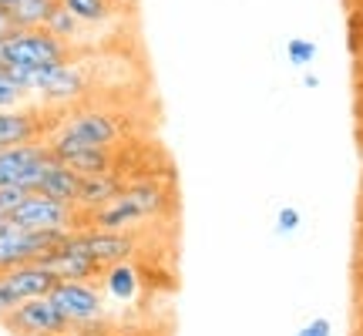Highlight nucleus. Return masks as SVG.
Masks as SVG:
<instances>
[{
  "mask_svg": "<svg viewBox=\"0 0 363 336\" xmlns=\"http://www.w3.org/2000/svg\"><path fill=\"white\" fill-rule=\"evenodd\" d=\"M296 336H333V323H330L326 316H313Z\"/></svg>",
  "mask_w": 363,
  "mask_h": 336,
  "instance_id": "nucleus-25",
  "label": "nucleus"
},
{
  "mask_svg": "<svg viewBox=\"0 0 363 336\" xmlns=\"http://www.w3.org/2000/svg\"><path fill=\"white\" fill-rule=\"evenodd\" d=\"M13 4H21V0H0V7H13Z\"/></svg>",
  "mask_w": 363,
  "mask_h": 336,
  "instance_id": "nucleus-28",
  "label": "nucleus"
},
{
  "mask_svg": "<svg viewBox=\"0 0 363 336\" xmlns=\"http://www.w3.org/2000/svg\"><path fill=\"white\" fill-rule=\"evenodd\" d=\"M51 162H54V155L48 142L0 148V185H21L27 192H34L40 175L48 172Z\"/></svg>",
  "mask_w": 363,
  "mask_h": 336,
  "instance_id": "nucleus-6",
  "label": "nucleus"
},
{
  "mask_svg": "<svg viewBox=\"0 0 363 336\" xmlns=\"http://www.w3.org/2000/svg\"><path fill=\"white\" fill-rule=\"evenodd\" d=\"M51 155L57 162H65L67 168H74L78 175H108L118 172L115 168V148H98V145H84L78 138H71L65 131H54L51 138Z\"/></svg>",
  "mask_w": 363,
  "mask_h": 336,
  "instance_id": "nucleus-10",
  "label": "nucleus"
},
{
  "mask_svg": "<svg viewBox=\"0 0 363 336\" xmlns=\"http://www.w3.org/2000/svg\"><path fill=\"white\" fill-rule=\"evenodd\" d=\"M78 239L101 269L115 266V262H131L138 256V246H142L135 233H111V229H94V225L78 229Z\"/></svg>",
  "mask_w": 363,
  "mask_h": 336,
  "instance_id": "nucleus-13",
  "label": "nucleus"
},
{
  "mask_svg": "<svg viewBox=\"0 0 363 336\" xmlns=\"http://www.w3.org/2000/svg\"><path fill=\"white\" fill-rule=\"evenodd\" d=\"M101 283H104V293L115 299V303H135L142 296V272L135 262H115L101 272Z\"/></svg>",
  "mask_w": 363,
  "mask_h": 336,
  "instance_id": "nucleus-17",
  "label": "nucleus"
},
{
  "mask_svg": "<svg viewBox=\"0 0 363 336\" xmlns=\"http://www.w3.org/2000/svg\"><path fill=\"white\" fill-rule=\"evenodd\" d=\"M54 131H65L71 138H78L84 145H98V148H115L125 135L121 121L111 111H101V108H74L57 121Z\"/></svg>",
  "mask_w": 363,
  "mask_h": 336,
  "instance_id": "nucleus-7",
  "label": "nucleus"
},
{
  "mask_svg": "<svg viewBox=\"0 0 363 336\" xmlns=\"http://www.w3.org/2000/svg\"><path fill=\"white\" fill-rule=\"evenodd\" d=\"M7 313H11V306H7V299L0 296V320H4V316H7Z\"/></svg>",
  "mask_w": 363,
  "mask_h": 336,
  "instance_id": "nucleus-27",
  "label": "nucleus"
},
{
  "mask_svg": "<svg viewBox=\"0 0 363 336\" xmlns=\"http://www.w3.org/2000/svg\"><path fill=\"white\" fill-rule=\"evenodd\" d=\"M54 306L65 313V320L74 326H88V323H104V296L101 289L91 283H61L51 289Z\"/></svg>",
  "mask_w": 363,
  "mask_h": 336,
  "instance_id": "nucleus-8",
  "label": "nucleus"
},
{
  "mask_svg": "<svg viewBox=\"0 0 363 336\" xmlns=\"http://www.w3.org/2000/svg\"><path fill=\"white\" fill-rule=\"evenodd\" d=\"M357 17H360V24H363V4H360V11H357Z\"/></svg>",
  "mask_w": 363,
  "mask_h": 336,
  "instance_id": "nucleus-29",
  "label": "nucleus"
},
{
  "mask_svg": "<svg viewBox=\"0 0 363 336\" xmlns=\"http://www.w3.org/2000/svg\"><path fill=\"white\" fill-rule=\"evenodd\" d=\"M57 4L61 0H21V4L7 7L11 27L13 30H40V27H48V17Z\"/></svg>",
  "mask_w": 363,
  "mask_h": 336,
  "instance_id": "nucleus-18",
  "label": "nucleus"
},
{
  "mask_svg": "<svg viewBox=\"0 0 363 336\" xmlns=\"http://www.w3.org/2000/svg\"><path fill=\"white\" fill-rule=\"evenodd\" d=\"M71 233L65 229H21V225H7L0 233V272L27 266L44 259L51 249H57Z\"/></svg>",
  "mask_w": 363,
  "mask_h": 336,
  "instance_id": "nucleus-4",
  "label": "nucleus"
},
{
  "mask_svg": "<svg viewBox=\"0 0 363 336\" xmlns=\"http://www.w3.org/2000/svg\"><path fill=\"white\" fill-rule=\"evenodd\" d=\"M61 283L48 266L40 262H27V266H17V269L0 272V296L7 299V306H21L27 299H40L51 296V289Z\"/></svg>",
  "mask_w": 363,
  "mask_h": 336,
  "instance_id": "nucleus-12",
  "label": "nucleus"
},
{
  "mask_svg": "<svg viewBox=\"0 0 363 336\" xmlns=\"http://www.w3.org/2000/svg\"><path fill=\"white\" fill-rule=\"evenodd\" d=\"M0 326L11 336H67L71 333V323L65 320V313L54 306L51 296L40 299H27L21 306H13Z\"/></svg>",
  "mask_w": 363,
  "mask_h": 336,
  "instance_id": "nucleus-5",
  "label": "nucleus"
},
{
  "mask_svg": "<svg viewBox=\"0 0 363 336\" xmlns=\"http://www.w3.org/2000/svg\"><path fill=\"white\" fill-rule=\"evenodd\" d=\"M74 57V44L54 38L51 30H11L0 44V65L11 74H30L38 67L61 65Z\"/></svg>",
  "mask_w": 363,
  "mask_h": 336,
  "instance_id": "nucleus-2",
  "label": "nucleus"
},
{
  "mask_svg": "<svg viewBox=\"0 0 363 336\" xmlns=\"http://www.w3.org/2000/svg\"><path fill=\"white\" fill-rule=\"evenodd\" d=\"M27 189H21V185H0V215L4 219H11L17 208L27 202Z\"/></svg>",
  "mask_w": 363,
  "mask_h": 336,
  "instance_id": "nucleus-23",
  "label": "nucleus"
},
{
  "mask_svg": "<svg viewBox=\"0 0 363 336\" xmlns=\"http://www.w3.org/2000/svg\"><path fill=\"white\" fill-rule=\"evenodd\" d=\"M286 57H289L293 67H310L313 61H316V44L306 38H293L286 44Z\"/></svg>",
  "mask_w": 363,
  "mask_h": 336,
  "instance_id": "nucleus-22",
  "label": "nucleus"
},
{
  "mask_svg": "<svg viewBox=\"0 0 363 336\" xmlns=\"http://www.w3.org/2000/svg\"><path fill=\"white\" fill-rule=\"evenodd\" d=\"M175 208V189L165 179H138L128 181L125 192L118 195L115 202H108L98 208L94 215H88L84 225L94 229H111V233H135L142 222L162 219Z\"/></svg>",
  "mask_w": 363,
  "mask_h": 336,
  "instance_id": "nucleus-1",
  "label": "nucleus"
},
{
  "mask_svg": "<svg viewBox=\"0 0 363 336\" xmlns=\"http://www.w3.org/2000/svg\"><path fill=\"white\" fill-rule=\"evenodd\" d=\"M128 179H121L118 172H108V175H84L81 179V195H78V212L81 219L88 222V215H94L98 208H104L108 202H115L118 195L125 192Z\"/></svg>",
  "mask_w": 363,
  "mask_h": 336,
  "instance_id": "nucleus-15",
  "label": "nucleus"
},
{
  "mask_svg": "<svg viewBox=\"0 0 363 336\" xmlns=\"http://www.w3.org/2000/svg\"><path fill=\"white\" fill-rule=\"evenodd\" d=\"M27 98H30V88L21 84L13 74L0 71V111H7V108H21Z\"/></svg>",
  "mask_w": 363,
  "mask_h": 336,
  "instance_id": "nucleus-21",
  "label": "nucleus"
},
{
  "mask_svg": "<svg viewBox=\"0 0 363 336\" xmlns=\"http://www.w3.org/2000/svg\"><path fill=\"white\" fill-rule=\"evenodd\" d=\"M0 71H4V65H0Z\"/></svg>",
  "mask_w": 363,
  "mask_h": 336,
  "instance_id": "nucleus-31",
  "label": "nucleus"
},
{
  "mask_svg": "<svg viewBox=\"0 0 363 336\" xmlns=\"http://www.w3.org/2000/svg\"><path fill=\"white\" fill-rule=\"evenodd\" d=\"M81 24H104L111 17V0H61Z\"/></svg>",
  "mask_w": 363,
  "mask_h": 336,
  "instance_id": "nucleus-20",
  "label": "nucleus"
},
{
  "mask_svg": "<svg viewBox=\"0 0 363 336\" xmlns=\"http://www.w3.org/2000/svg\"><path fill=\"white\" fill-rule=\"evenodd\" d=\"M0 44H4V38H0Z\"/></svg>",
  "mask_w": 363,
  "mask_h": 336,
  "instance_id": "nucleus-30",
  "label": "nucleus"
},
{
  "mask_svg": "<svg viewBox=\"0 0 363 336\" xmlns=\"http://www.w3.org/2000/svg\"><path fill=\"white\" fill-rule=\"evenodd\" d=\"M84 27H88V24H81V21L71 11H67L65 4H57V7L51 11V17H48V27H44V30H51L54 38H61V40H67V44H74V40L84 34Z\"/></svg>",
  "mask_w": 363,
  "mask_h": 336,
  "instance_id": "nucleus-19",
  "label": "nucleus"
},
{
  "mask_svg": "<svg viewBox=\"0 0 363 336\" xmlns=\"http://www.w3.org/2000/svg\"><path fill=\"white\" fill-rule=\"evenodd\" d=\"M303 84H306V88H316V84H320V78H316L313 71H306V74H303Z\"/></svg>",
  "mask_w": 363,
  "mask_h": 336,
  "instance_id": "nucleus-26",
  "label": "nucleus"
},
{
  "mask_svg": "<svg viewBox=\"0 0 363 336\" xmlns=\"http://www.w3.org/2000/svg\"><path fill=\"white\" fill-rule=\"evenodd\" d=\"M299 225H303V215H299V208H293V206H283L279 212H276V235H293V233H299Z\"/></svg>",
  "mask_w": 363,
  "mask_h": 336,
  "instance_id": "nucleus-24",
  "label": "nucleus"
},
{
  "mask_svg": "<svg viewBox=\"0 0 363 336\" xmlns=\"http://www.w3.org/2000/svg\"><path fill=\"white\" fill-rule=\"evenodd\" d=\"M54 128L48 125V118L40 108H7L0 111V148L11 145H30V142H48Z\"/></svg>",
  "mask_w": 363,
  "mask_h": 336,
  "instance_id": "nucleus-14",
  "label": "nucleus"
},
{
  "mask_svg": "<svg viewBox=\"0 0 363 336\" xmlns=\"http://www.w3.org/2000/svg\"><path fill=\"white\" fill-rule=\"evenodd\" d=\"M13 225L21 229H65V233H74V229H84V219L74 206H65V202H54L48 195L30 192L27 202L11 215Z\"/></svg>",
  "mask_w": 363,
  "mask_h": 336,
  "instance_id": "nucleus-9",
  "label": "nucleus"
},
{
  "mask_svg": "<svg viewBox=\"0 0 363 336\" xmlns=\"http://www.w3.org/2000/svg\"><path fill=\"white\" fill-rule=\"evenodd\" d=\"M11 74V71H7ZM13 78L27 84L30 94H38L44 104H71L84 98L91 88V78H88V67L81 61H61V65H48V67H38L30 74H13Z\"/></svg>",
  "mask_w": 363,
  "mask_h": 336,
  "instance_id": "nucleus-3",
  "label": "nucleus"
},
{
  "mask_svg": "<svg viewBox=\"0 0 363 336\" xmlns=\"http://www.w3.org/2000/svg\"><path fill=\"white\" fill-rule=\"evenodd\" d=\"M40 266H48V269L57 276V279H65V283H91V279H98L101 276V266L91 259V252L84 249V242L78 239V229L67 235L65 242L57 249H51L44 259H38Z\"/></svg>",
  "mask_w": 363,
  "mask_h": 336,
  "instance_id": "nucleus-11",
  "label": "nucleus"
},
{
  "mask_svg": "<svg viewBox=\"0 0 363 336\" xmlns=\"http://www.w3.org/2000/svg\"><path fill=\"white\" fill-rule=\"evenodd\" d=\"M81 179H84V175H78L74 168H67L65 162H57V158H54L51 165H48V172L40 175V181H38V189H34V192L48 195V198H54V202H65V206L78 208Z\"/></svg>",
  "mask_w": 363,
  "mask_h": 336,
  "instance_id": "nucleus-16",
  "label": "nucleus"
}]
</instances>
